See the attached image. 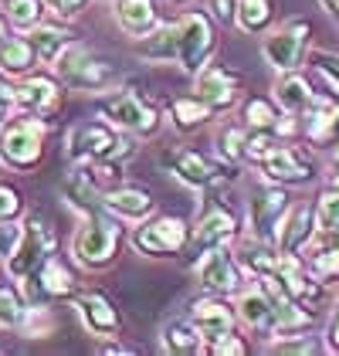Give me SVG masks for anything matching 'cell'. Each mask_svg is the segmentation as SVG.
<instances>
[{"label": "cell", "mask_w": 339, "mask_h": 356, "mask_svg": "<svg viewBox=\"0 0 339 356\" xmlns=\"http://www.w3.org/2000/svg\"><path fill=\"white\" fill-rule=\"evenodd\" d=\"M55 68H58V75H61V82L68 85V88H78V92H102V88H113L119 82V72H115L113 65L92 58L82 44H68L55 58Z\"/></svg>", "instance_id": "6da1fadb"}, {"label": "cell", "mask_w": 339, "mask_h": 356, "mask_svg": "<svg viewBox=\"0 0 339 356\" xmlns=\"http://www.w3.org/2000/svg\"><path fill=\"white\" fill-rule=\"evenodd\" d=\"M115 245H119V224L99 211V214H88L85 227H78V234L72 241V251H75V258L82 265L99 268L115 254Z\"/></svg>", "instance_id": "7a4b0ae2"}, {"label": "cell", "mask_w": 339, "mask_h": 356, "mask_svg": "<svg viewBox=\"0 0 339 356\" xmlns=\"http://www.w3.org/2000/svg\"><path fill=\"white\" fill-rule=\"evenodd\" d=\"M41 143H44V126L34 119H21L0 129V160L14 170H31L41 160Z\"/></svg>", "instance_id": "3957f363"}, {"label": "cell", "mask_w": 339, "mask_h": 356, "mask_svg": "<svg viewBox=\"0 0 339 356\" xmlns=\"http://www.w3.org/2000/svg\"><path fill=\"white\" fill-rule=\"evenodd\" d=\"M51 245H55V234H51L48 220L31 214L28 224H24V231H21V238H17V245L10 251V258H7V272L14 275V278L31 275L44 258H48Z\"/></svg>", "instance_id": "277c9868"}, {"label": "cell", "mask_w": 339, "mask_h": 356, "mask_svg": "<svg viewBox=\"0 0 339 356\" xmlns=\"http://www.w3.org/2000/svg\"><path fill=\"white\" fill-rule=\"evenodd\" d=\"M129 153V139H119L113 129L99 126V122H85L75 126L72 136H68V156L72 160H115V156H126Z\"/></svg>", "instance_id": "5b68a950"}, {"label": "cell", "mask_w": 339, "mask_h": 356, "mask_svg": "<svg viewBox=\"0 0 339 356\" xmlns=\"http://www.w3.org/2000/svg\"><path fill=\"white\" fill-rule=\"evenodd\" d=\"M306 41H309V24L306 21H292V24L279 28L275 34H268L261 51H265L272 68L292 72V68H299V61L306 55Z\"/></svg>", "instance_id": "8992f818"}, {"label": "cell", "mask_w": 339, "mask_h": 356, "mask_svg": "<svg viewBox=\"0 0 339 356\" xmlns=\"http://www.w3.org/2000/svg\"><path fill=\"white\" fill-rule=\"evenodd\" d=\"M187 245V224L180 218H160L133 234V248L149 258H167Z\"/></svg>", "instance_id": "52a82bcc"}, {"label": "cell", "mask_w": 339, "mask_h": 356, "mask_svg": "<svg viewBox=\"0 0 339 356\" xmlns=\"http://www.w3.org/2000/svg\"><path fill=\"white\" fill-rule=\"evenodd\" d=\"M214 48V31L204 14H187L180 21V61L190 75H197Z\"/></svg>", "instance_id": "ba28073f"}, {"label": "cell", "mask_w": 339, "mask_h": 356, "mask_svg": "<svg viewBox=\"0 0 339 356\" xmlns=\"http://www.w3.org/2000/svg\"><path fill=\"white\" fill-rule=\"evenodd\" d=\"M197 278L204 289H210V292H238V285H241V275H238V265L231 261V254H227L224 248H210L204 258H200L197 265Z\"/></svg>", "instance_id": "9c48e42d"}, {"label": "cell", "mask_w": 339, "mask_h": 356, "mask_svg": "<svg viewBox=\"0 0 339 356\" xmlns=\"http://www.w3.org/2000/svg\"><path fill=\"white\" fill-rule=\"evenodd\" d=\"M106 115H109V122L122 126V129H133V133H153L156 129V112L133 92L106 102Z\"/></svg>", "instance_id": "30bf717a"}, {"label": "cell", "mask_w": 339, "mask_h": 356, "mask_svg": "<svg viewBox=\"0 0 339 356\" xmlns=\"http://www.w3.org/2000/svg\"><path fill=\"white\" fill-rule=\"evenodd\" d=\"M288 207V197L285 191H265L258 200L251 204V227L258 241H279V218Z\"/></svg>", "instance_id": "8fae6325"}, {"label": "cell", "mask_w": 339, "mask_h": 356, "mask_svg": "<svg viewBox=\"0 0 339 356\" xmlns=\"http://www.w3.org/2000/svg\"><path fill=\"white\" fill-rule=\"evenodd\" d=\"M194 92H197V99L204 106L227 109V106H234V99H238V82H234V75H227L221 68H200Z\"/></svg>", "instance_id": "7c38bea8"}, {"label": "cell", "mask_w": 339, "mask_h": 356, "mask_svg": "<svg viewBox=\"0 0 339 356\" xmlns=\"http://www.w3.org/2000/svg\"><path fill=\"white\" fill-rule=\"evenodd\" d=\"M258 163H261L268 180H279V184H302V180L312 177V166L306 163L295 149H288V146H275V149H272L268 156H261Z\"/></svg>", "instance_id": "4fadbf2b"}, {"label": "cell", "mask_w": 339, "mask_h": 356, "mask_svg": "<svg viewBox=\"0 0 339 356\" xmlns=\"http://www.w3.org/2000/svg\"><path fill=\"white\" fill-rule=\"evenodd\" d=\"M163 163L173 166V173L190 184V187H210L217 180V166L210 160H204L194 149H176V153H163Z\"/></svg>", "instance_id": "5bb4252c"}, {"label": "cell", "mask_w": 339, "mask_h": 356, "mask_svg": "<svg viewBox=\"0 0 339 356\" xmlns=\"http://www.w3.org/2000/svg\"><path fill=\"white\" fill-rule=\"evenodd\" d=\"M194 326L204 332V339H210V343H217V339H224L231 336V329H234V312L227 309L224 302H197L194 305Z\"/></svg>", "instance_id": "9a60e30c"}, {"label": "cell", "mask_w": 339, "mask_h": 356, "mask_svg": "<svg viewBox=\"0 0 339 356\" xmlns=\"http://www.w3.org/2000/svg\"><path fill=\"white\" fill-rule=\"evenodd\" d=\"M78 312H82L85 326L92 329L95 336L113 339L115 332H119V312H115L102 296H82V299H78Z\"/></svg>", "instance_id": "2e32d148"}, {"label": "cell", "mask_w": 339, "mask_h": 356, "mask_svg": "<svg viewBox=\"0 0 339 356\" xmlns=\"http://www.w3.org/2000/svg\"><path fill=\"white\" fill-rule=\"evenodd\" d=\"M312 241V211L309 207H295L279 227V248L285 254H295Z\"/></svg>", "instance_id": "e0dca14e"}, {"label": "cell", "mask_w": 339, "mask_h": 356, "mask_svg": "<svg viewBox=\"0 0 339 356\" xmlns=\"http://www.w3.org/2000/svg\"><path fill=\"white\" fill-rule=\"evenodd\" d=\"M275 99H279V106L285 112H306L315 106V95H312L309 82L302 79V75H292V72H285V79L275 82Z\"/></svg>", "instance_id": "ac0fdd59"}, {"label": "cell", "mask_w": 339, "mask_h": 356, "mask_svg": "<svg viewBox=\"0 0 339 356\" xmlns=\"http://www.w3.org/2000/svg\"><path fill=\"white\" fill-rule=\"evenodd\" d=\"M234 238V218L227 214L224 207L217 211H207L197 224V234H194V245L197 248H217Z\"/></svg>", "instance_id": "d6986e66"}, {"label": "cell", "mask_w": 339, "mask_h": 356, "mask_svg": "<svg viewBox=\"0 0 339 356\" xmlns=\"http://www.w3.org/2000/svg\"><path fill=\"white\" fill-rule=\"evenodd\" d=\"M17 102L31 109L34 115H48L58 106V85L51 79H28V82L17 88Z\"/></svg>", "instance_id": "ffe728a7"}, {"label": "cell", "mask_w": 339, "mask_h": 356, "mask_svg": "<svg viewBox=\"0 0 339 356\" xmlns=\"http://www.w3.org/2000/svg\"><path fill=\"white\" fill-rule=\"evenodd\" d=\"M115 17H119V28L126 34H146L156 24V10H153V0H119L115 7Z\"/></svg>", "instance_id": "44dd1931"}, {"label": "cell", "mask_w": 339, "mask_h": 356, "mask_svg": "<svg viewBox=\"0 0 339 356\" xmlns=\"http://www.w3.org/2000/svg\"><path fill=\"white\" fill-rule=\"evenodd\" d=\"M238 316L251 329H275V302L268 299V292H245L238 299Z\"/></svg>", "instance_id": "7402d4cb"}, {"label": "cell", "mask_w": 339, "mask_h": 356, "mask_svg": "<svg viewBox=\"0 0 339 356\" xmlns=\"http://www.w3.org/2000/svg\"><path fill=\"white\" fill-rule=\"evenodd\" d=\"M140 55L149 58V61H170V58H180V24L156 28L140 44Z\"/></svg>", "instance_id": "603a6c76"}, {"label": "cell", "mask_w": 339, "mask_h": 356, "mask_svg": "<svg viewBox=\"0 0 339 356\" xmlns=\"http://www.w3.org/2000/svg\"><path fill=\"white\" fill-rule=\"evenodd\" d=\"M306 133H309L312 143H333V139H339V106H333V102H315Z\"/></svg>", "instance_id": "cb8c5ba5"}, {"label": "cell", "mask_w": 339, "mask_h": 356, "mask_svg": "<svg viewBox=\"0 0 339 356\" xmlns=\"http://www.w3.org/2000/svg\"><path fill=\"white\" fill-rule=\"evenodd\" d=\"M106 211L113 214H122V218H146L153 211V200L146 191H113L106 193Z\"/></svg>", "instance_id": "d4e9b609"}, {"label": "cell", "mask_w": 339, "mask_h": 356, "mask_svg": "<svg viewBox=\"0 0 339 356\" xmlns=\"http://www.w3.org/2000/svg\"><path fill=\"white\" fill-rule=\"evenodd\" d=\"M163 350L167 353H200L204 332L190 323H170V326H163Z\"/></svg>", "instance_id": "484cf974"}, {"label": "cell", "mask_w": 339, "mask_h": 356, "mask_svg": "<svg viewBox=\"0 0 339 356\" xmlns=\"http://www.w3.org/2000/svg\"><path fill=\"white\" fill-rule=\"evenodd\" d=\"M68 31L65 28H51V24H41V28H34L28 34V41L34 44V51L44 58V61H55L65 48H68Z\"/></svg>", "instance_id": "4316f807"}, {"label": "cell", "mask_w": 339, "mask_h": 356, "mask_svg": "<svg viewBox=\"0 0 339 356\" xmlns=\"http://www.w3.org/2000/svg\"><path fill=\"white\" fill-rule=\"evenodd\" d=\"M34 55L38 51L31 41H7V44H0V72H10V75L28 72L34 65Z\"/></svg>", "instance_id": "83f0119b"}, {"label": "cell", "mask_w": 339, "mask_h": 356, "mask_svg": "<svg viewBox=\"0 0 339 356\" xmlns=\"http://www.w3.org/2000/svg\"><path fill=\"white\" fill-rule=\"evenodd\" d=\"M272 21V3L268 0H238V24L248 34H258V31L268 28Z\"/></svg>", "instance_id": "f1b7e54d"}, {"label": "cell", "mask_w": 339, "mask_h": 356, "mask_svg": "<svg viewBox=\"0 0 339 356\" xmlns=\"http://www.w3.org/2000/svg\"><path fill=\"white\" fill-rule=\"evenodd\" d=\"M241 261L258 275H272V272H279L282 254H275L272 248H265V245H251V241H248V245L241 248Z\"/></svg>", "instance_id": "f546056e"}, {"label": "cell", "mask_w": 339, "mask_h": 356, "mask_svg": "<svg viewBox=\"0 0 339 356\" xmlns=\"http://www.w3.org/2000/svg\"><path fill=\"white\" fill-rule=\"evenodd\" d=\"M173 119L180 129H194L204 119H210V106H204L200 99H176L173 102Z\"/></svg>", "instance_id": "4dcf8cb0"}, {"label": "cell", "mask_w": 339, "mask_h": 356, "mask_svg": "<svg viewBox=\"0 0 339 356\" xmlns=\"http://www.w3.org/2000/svg\"><path fill=\"white\" fill-rule=\"evenodd\" d=\"M3 7H7V17L17 24V28H38V21H41V0H3Z\"/></svg>", "instance_id": "1f68e13d"}, {"label": "cell", "mask_w": 339, "mask_h": 356, "mask_svg": "<svg viewBox=\"0 0 339 356\" xmlns=\"http://www.w3.org/2000/svg\"><path fill=\"white\" fill-rule=\"evenodd\" d=\"M315 220H319V231H336V234H339V191H336V187L319 197Z\"/></svg>", "instance_id": "d6a6232c"}, {"label": "cell", "mask_w": 339, "mask_h": 356, "mask_svg": "<svg viewBox=\"0 0 339 356\" xmlns=\"http://www.w3.org/2000/svg\"><path fill=\"white\" fill-rule=\"evenodd\" d=\"M245 119H248L251 129H261V133H268V129L279 126V115H275V109H272L265 99H251V102L245 106Z\"/></svg>", "instance_id": "836d02e7"}, {"label": "cell", "mask_w": 339, "mask_h": 356, "mask_svg": "<svg viewBox=\"0 0 339 356\" xmlns=\"http://www.w3.org/2000/svg\"><path fill=\"white\" fill-rule=\"evenodd\" d=\"M41 282H44L48 296H68V292H72V272H68V268H61L58 261H44Z\"/></svg>", "instance_id": "e575fe53"}, {"label": "cell", "mask_w": 339, "mask_h": 356, "mask_svg": "<svg viewBox=\"0 0 339 356\" xmlns=\"http://www.w3.org/2000/svg\"><path fill=\"white\" fill-rule=\"evenodd\" d=\"M24 305L17 299V292H10L7 285H0V323H7V326H14V323H21L24 319Z\"/></svg>", "instance_id": "d590c367"}, {"label": "cell", "mask_w": 339, "mask_h": 356, "mask_svg": "<svg viewBox=\"0 0 339 356\" xmlns=\"http://www.w3.org/2000/svg\"><path fill=\"white\" fill-rule=\"evenodd\" d=\"M217 149H221V156H227V160H241L245 156V146H248V139H245V133L241 129H224L221 136H217Z\"/></svg>", "instance_id": "8d00e7d4"}, {"label": "cell", "mask_w": 339, "mask_h": 356, "mask_svg": "<svg viewBox=\"0 0 339 356\" xmlns=\"http://www.w3.org/2000/svg\"><path fill=\"white\" fill-rule=\"evenodd\" d=\"M28 329H31V336H48V332H51V316H48V309H41V305L28 309Z\"/></svg>", "instance_id": "74e56055"}, {"label": "cell", "mask_w": 339, "mask_h": 356, "mask_svg": "<svg viewBox=\"0 0 339 356\" xmlns=\"http://www.w3.org/2000/svg\"><path fill=\"white\" fill-rule=\"evenodd\" d=\"M21 214V197L10 187H0V220H14Z\"/></svg>", "instance_id": "f35d334b"}, {"label": "cell", "mask_w": 339, "mask_h": 356, "mask_svg": "<svg viewBox=\"0 0 339 356\" xmlns=\"http://www.w3.org/2000/svg\"><path fill=\"white\" fill-rule=\"evenodd\" d=\"M17 238H21V231L10 227L7 220H0V254H10L14 245H17Z\"/></svg>", "instance_id": "ab89813d"}, {"label": "cell", "mask_w": 339, "mask_h": 356, "mask_svg": "<svg viewBox=\"0 0 339 356\" xmlns=\"http://www.w3.org/2000/svg\"><path fill=\"white\" fill-rule=\"evenodd\" d=\"M210 7H214L217 21H224V24H231V21H238V0H214Z\"/></svg>", "instance_id": "60d3db41"}, {"label": "cell", "mask_w": 339, "mask_h": 356, "mask_svg": "<svg viewBox=\"0 0 339 356\" xmlns=\"http://www.w3.org/2000/svg\"><path fill=\"white\" fill-rule=\"evenodd\" d=\"M214 350H217V353H245V343L234 339V336H224V339L214 343Z\"/></svg>", "instance_id": "b9f144b4"}, {"label": "cell", "mask_w": 339, "mask_h": 356, "mask_svg": "<svg viewBox=\"0 0 339 356\" xmlns=\"http://www.w3.org/2000/svg\"><path fill=\"white\" fill-rule=\"evenodd\" d=\"M14 102H17V88L0 79V109H7V106H14Z\"/></svg>", "instance_id": "7bdbcfd3"}, {"label": "cell", "mask_w": 339, "mask_h": 356, "mask_svg": "<svg viewBox=\"0 0 339 356\" xmlns=\"http://www.w3.org/2000/svg\"><path fill=\"white\" fill-rule=\"evenodd\" d=\"M48 3H51V7H55L58 14H75V10H78V7H82L85 0H48Z\"/></svg>", "instance_id": "ee69618b"}, {"label": "cell", "mask_w": 339, "mask_h": 356, "mask_svg": "<svg viewBox=\"0 0 339 356\" xmlns=\"http://www.w3.org/2000/svg\"><path fill=\"white\" fill-rule=\"evenodd\" d=\"M329 343H333V350H339V312L333 319V329H329Z\"/></svg>", "instance_id": "f6af8a7d"}, {"label": "cell", "mask_w": 339, "mask_h": 356, "mask_svg": "<svg viewBox=\"0 0 339 356\" xmlns=\"http://www.w3.org/2000/svg\"><path fill=\"white\" fill-rule=\"evenodd\" d=\"M322 7H326L329 14H336V17H339V0H322Z\"/></svg>", "instance_id": "bcb514c9"}, {"label": "cell", "mask_w": 339, "mask_h": 356, "mask_svg": "<svg viewBox=\"0 0 339 356\" xmlns=\"http://www.w3.org/2000/svg\"><path fill=\"white\" fill-rule=\"evenodd\" d=\"M333 163H336V170H339V146H336V153H333Z\"/></svg>", "instance_id": "7dc6e473"}, {"label": "cell", "mask_w": 339, "mask_h": 356, "mask_svg": "<svg viewBox=\"0 0 339 356\" xmlns=\"http://www.w3.org/2000/svg\"><path fill=\"white\" fill-rule=\"evenodd\" d=\"M0 41H3V21H0Z\"/></svg>", "instance_id": "c3c4849f"}, {"label": "cell", "mask_w": 339, "mask_h": 356, "mask_svg": "<svg viewBox=\"0 0 339 356\" xmlns=\"http://www.w3.org/2000/svg\"><path fill=\"white\" fill-rule=\"evenodd\" d=\"M336 191H339V173H336Z\"/></svg>", "instance_id": "681fc988"}]
</instances>
